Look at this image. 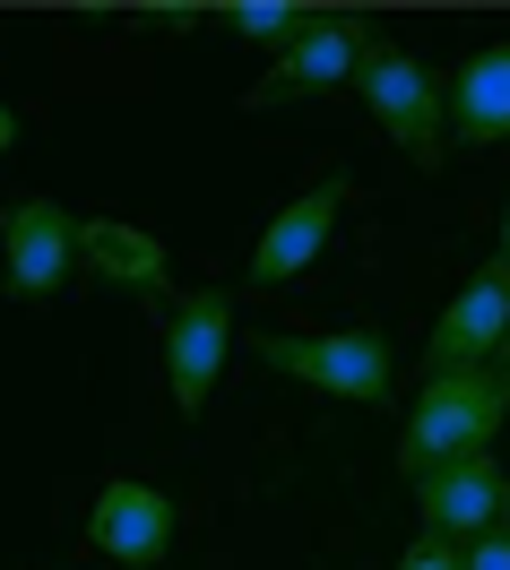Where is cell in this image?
<instances>
[{
    "label": "cell",
    "mask_w": 510,
    "mask_h": 570,
    "mask_svg": "<svg viewBox=\"0 0 510 570\" xmlns=\"http://www.w3.org/2000/svg\"><path fill=\"white\" fill-rule=\"evenodd\" d=\"M18 147V112H9V96H0V156Z\"/></svg>",
    "instance_id": "2e32d148"
},
{
    "label": "cell",
    "mask_w": 510,
    "mask_h": 570,
    "mask_svg": "<svg viewBox=\"0 0 510 570\" xmlns=\"http://www.w3.org/2000/svg\"><path fill=\"white\" fill-rule=\"evenodd\" d=\"M450 139H468V147L510 139V36L459 61V78H450Z\"/></svg>",
    "instance_id": "7c38bea8"
},
{
    "label": "cell",
    "mask_w": 510,
    "mask_h": 570,
    "mask_svg": "<svg viewBox=\"0 0 510 570\" xmlns=\"http://www.w3.org/2000/svg\"><path fill=\"white\" fill-rule=\"evenodd\" d=\"M468 570H510V528L475 535V544H468Z\"/></svg>",
    "instance_id": "9a60e30c"
},
{
    "label": "cell",
    "mask_w": 510,
    "mask_h": 570,
    "mask_svg": "<svg viewBox=\"0 0 510 570\" xmlns=\"http://www.w3.org/2000/svg\"><path fill=\"white\" fill-rule=\"evenodd\" d=\"M174 528H183V510H174L165 484H147V475H112L105 493L87 501V553H96V562L156 570L174 553Z\"/></svg>",
    "instance_id": "52a82bcc"
},
{
    "label": "cell",
    "mask_w": 510,
    "mask_h": 570,
    "mask_svg": "<svg viewBox=\"0 0 510 570\" xmlns=\"http://www.w3.org/2000/svg\"><path fill=\"white\" fill-rule=\"evenodd\" d=\"M390 570H468V544H450V535H424V528H415V544H406Z\"/></svg>",
    "instance_id": "5bb4252c"
},
{
    "label": "cell",
    "mask_w": 510,
    "mask_h": 570,
    "mask_svg": "<svg viewBox=\"0 0 510 570\" xmlns=\"http://www.w3.org/2000/svg\"><path fill=\"white\" fill-rule=\"evenodd\" d=\"M225 355H234V294L225 285H190L165 312V397L183 415H208V397L225 381Z\"/></svg>",
    "instance_id": "8992f818"
},
{
    "label": "cell",
    "mask_w": 510,
    "mask_h": 570,
    "mask_svg": "<svg viewBox=\"0 0 510 570\" xmlns=\"http://www.w3.org/2000/svg\"><path fill=\"white\" fill-rule=\"evenodd\" d=\"M372 52H381V27H372L364 9H321V18H312V36L286 43V52L252 78V96H243V105H252V112H277V105H294V96H337V87H355V78H364Z\"/></svg>",
    "instance_id": "277c9868"
},
{
    "label": "cell",
    "mask_w": 510,
    "mask_h": 570,
    "mask_svg": "<svg viewBox=\"0 0 510 570\" xmlns=\"http://www.w3.org/2000/svg\"><path fill=\"white\" fill-rule=\"evenodd\" d=\"M415 519H424V535H450V544L493 535L510 519V475H502V459L484 450V459L433 466V475L415 484Z\"/></svg>",
    "instance_id": "30bf717a"
},
{
    "label": "cell",
    "mask_w": 510,
    "mask_h": 570,
    "mask_svg": "<svg viewBox=\"0 0 510 570\" xmlns=\"http://www.w3.org/2000/svg\"><path fill=\"white\" fill-rule=\"evenodd\" d=\"M0 277H9V303H52L78 277V216L52 190L0 208Z\"/></svg>",
    "instance_id": "5b68a950"
},
{
    "label": "cell",
    "mask_w": 510,
    "mask_h": 570,
    "mask_svg": "<svg viewBox=\"0 0 510 570\" xmlns=\"http://www.w3.org/2000/svg\"><path fill=\"white\" fill-rule=\"evenodd\" d=\"M502 528H510V519H502Z\"/></svg>",
    "instance_id": "d6986e66"
},
{
    "label": "cell",
    "mask_w": 510,
    "mask_h": 570,
    "mask_svg": "<svg viewBox=\"0 0 510 570\" xmlns=\"http://www.w3.org/2000/svg\"><path fill=\"white\" fill-rule=\"evenodd\" d=\"M312 18H321V9H303V0H225L217 9V27H234V36L252 43V52H268V61H277L286 43L312 36Z\"/></svg>",
    "instance_id": "4fadbf2b"
},
{
    "label": "cell",
    "mask_w": 510,
    "mask_h": 570,
    "mask_svg": "<svg viewBox=\"0 0 510 570\" xmlns=\"http://www.w3.org/2000/svg\"><path fill=\"white\" fill-rule=\"evenodd\" d=\"M493 259L510 268V199H502V243H493Z\"/></svg>",
    "instance_id": "e0dca14e"
},
{
    "label": "cell",
    "mask_w": 510,
    "mask_h": 570,
    "mask_svg": "<svg viewBox=\"0 0 510 570\" xmlns=\"http://www.w3.org/2000/svg\"><path fill=\"white\" fill-rule=\"evenodd\" d=\"M78 268L87 277L121 285V294H147V303H183L174 294V259H165V234H147L130 216H78Z\"/></svg>",
    "instance_id": "8fae6325"
},
{
    "label": "cell",
    "mask_w": 510,
    "mask_h": 570,
    "mask_svg": "<svg viewBox=\"0 0 510 570\" xmlns=\"http://www.w3.org/2000/svg\"><path fill=\"white\" fill-rule=\"evenodd\" d=\"M502 372H510V346H502Z\"/></svg>",
    "instance_id": "ac0fdd59"
},
{
    "label": "cell",
    "mask_w": 510,
    "mask_h": 570,
    "mask_svg": "<svg viewBox=\"0 0 510 570\" xmlns=\"http://www.w3.org/2000/svg\"><path fill=\"white\" fill-rule=\"evenodd\" d=\"M355 96H364L372 130L399 147L415 174H441V165H450V78H441L433 61H415L406 43H381L364 61V78H355Z\"/></svg>",
    "instance_id": "3957f363"
},
{
    "label": "cell",
    "mask_w": 510,
    "mask_h": 570,
    "mask_svg": "<svg viewBox=\"0 0 510 570\" xmlns=\"http://www.w3.org/2000/svg\"><path fill=\"white\" fill-rule=\"evenodd\" d=\"M346 199H355V181H346V174H321L312 190H294L286 208L259 225V243H252V285H294V277H303V268L328 250V234H337Z\"/></svg>",
    "instance_id": "9c48e42d"
},
{
    "label": "cell",
    "mask_w": 510,
    "mask_h": 570,
    "mask_svg": "<svg viewBox=\"0 0 510 570\" xmlns=\"http://www.w3.org/2000/svg\"><path fill=\"white\" fill-rule=\"evenodd\" d=\"M252 355L286 372L294 390H321L337 406H390V328H259Z\"/></svg>",
    "instance_id": "7a4b0ae2"
},
{
    "label": "cell",
    "mask_w": 510,
    "mask_h": 570,
    "mask_svg": "<svg viewBox=\"0 0 510 570\" xmlns=\"http://www.w3.org/2000/svg\"><path fill=\"white\" fill-rule=\"evenodd\" d=\"M510 424V372L502 363H475V372H433L415 406H406V432H399V475L424 484L433 466H459V459H484Z\"/></svg>",
    "instance_id": "6da1fadb"
},
{
    "label": "cell",
    "mask_w": 510,
    "mask_h": 570,
    "mask_svg": "<svg viewBox=\"0 0 510 570\" xmlns=\"http://www.w3.org/2000/svg\"><path fill=\"white\" fill-rule=\"evenodd\" d=\"M502 346H510V268H502V259H484V268L441 303L433 337H424V381H433V372L502 363Z\"/></svg>",
    "instance_id": "ba28073f"
}]
</instances>
